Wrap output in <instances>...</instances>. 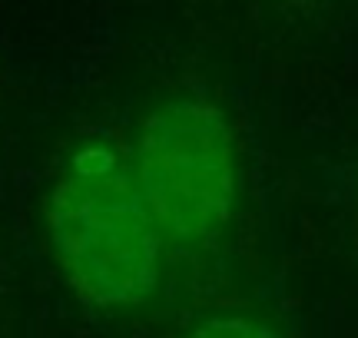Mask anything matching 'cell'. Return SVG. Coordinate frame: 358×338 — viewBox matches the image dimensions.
Returning <instances> with one entry per match:
<instances>
[{
  "mask_svg": "<svg viewBox=\"0 0 358 338\" xmlns=\"http://www.w3.org/2000/svg\"><path fill=\"white\" fill-rule=\"evenodd\" d=\"M127 153L173 249H209L229 233L243 199V153L216 100L203 93L159 100L143 113Z\"/></svg>",
  "mask_w": 358,
  "mask_h": 338,
  "instance_id": "cell-2",
  "label": "cell"
},
{
  "mask_svg": "<svg viewBox=\"0 0 358 338\" xmlns=\"http://www.w3.org/2000/svg\"><path fill=\"white\" fill-rule=\"evenodd\" d=\"M43 222L53 262L87 305L123 312L159 292L173 246L127 149L103 140L80 143L53 176Z\"/></svg>",
  "mask_w": 358,
  "mask_h": 338,
  "instance_id": "cell-1",
  "label": "cell"
},
{
  "mask_svg": "<svg viewBox=\"0 0 358 338\" xmlns=\"http://www.w3.org/2000/svg\"><path fill=\"white\" fill-rule=\"evenodd\" d=\"M179 338H282L275 328L256 318V315H209L199 318L196 325H189Z\"/></svg>",
  "mask_w": 358,
  "mask_h": 338,
  "instance_id": "cell-3",
  "label": "cell"
}]
</instances>
